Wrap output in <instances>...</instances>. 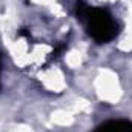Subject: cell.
Masks as SVG:
<instances>
[{
  "label": "cell",
  "instance_id": "cell-1",
  "mask_svg": "<svg viewBox=\"0 0 132 132\" xmlns=\"http://www.w3.org/2000/svg\"><path fill=\"white\" fill-rule=\"evenodd\" d=\"M75 15L97 43H108L118 35V23L106 8H95L78 0L75 3Z\"/></svg>",
  "mask_w": 132,
  "mask_h": 132
},
{
  "label": "cell",
  "instance_id": "cell-2",
  "mask_svg": "<svg viewBox=\"0 0 132 132\" xmlns=\"http://www.w3.org/2000/svg\"><path fill=\"white\" fill-rule=\"evenodd\" d=\"M95 132H132V121L128 120H111L97 128Z\"/></svg>",
  "mask_w": 132,
  "mask_h": 132
},
{
  "label": "cell",
  "instance_id": "cell-3",
  "mask_svg": "<svg viewBox=\"0 0 132 132\" xmlns=\"http://www.w3.org/2000/svg\"><path fill=\"white\" fill-rule=\"evenodd\" d=\"M0 71H2V65H0Z\"/></svg>",
  "mask_w": 132,
  "mask_h": 132
}]
</instances>
